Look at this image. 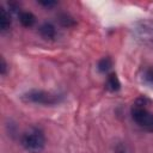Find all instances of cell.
<instances>
[{
	"instance_id": "1",
	"label": "cell",
	"mask_w": 153,
	"mask_h": 153,
	"mask_svg": "<svg viewBox=\"0 0 153 153\" xmlns=\"http://www.w3.org/2000/svg\"><path fill=\"white\" fill-rule=\"evenodd\" d=\"M20 98L25 103L41 104V105H56L62 102L63 96L43 90H30L23 93Z\"/></svg>"
},
{
	"instance_id": "2",
	"label": "cell",
	"mask_w": 153,
	"mask_h": 153,
	"mask_svg": "<svg viewBox=\"0 0 153 153\" xmlns=\"http://www.w3.org/2000/svg\"><path fill=\"white\" fill-rule=\"evenodd\" d=\"M22 146L30 153H41L45 146V136L38 128H32L22 136Z\"/></svg>"
},
{
	"instance_id": "3",
	"label": "cell",
	"mask_w": 153,
	"mask_h": 153,
	"mask_svg": "<svg viewBox=\"0 0 153 153\" xmlns=\"http://www.w3.org/2000/svg\"><path fill=\"white\" fill-rule=\"evenodd\" d=\"M131 118L146 131L153 133V114L141 103H136L131 108Z\"/></svg>"
},
{
	"instance_id": "4",
	"label": "cell",
	"mask_w": 153,
	"mask_h": 153,
	"mask_svg": "<svg viewBox=\"0 0 153 153\" xmlns=\"http://www.w3.org/2000/svg\"><path fill=\"white\" fill-rule=\"evenodd\" d=\"M135 36L142 43L153 45V19L140 20L134 27Z\"/></svg>"
},
{
	"instance_id": "5",
	"label": "cell",
	"mask_w": 153,
	"mask_h": 153,
	"mask_svg": "<svg viewBox=\"0 0 153 153\" xmlns=\"http://www.w3.org/2000/svg\"><path fill=\"white\" fill-rule=\"evenodd\" d=\"M38 31H39V35H41L43 38H45V39H54V38L56 37V27H55V25H54L53 23H50V22L43 23V24L39 26Z\"/></svg>"
},
{
	"instance_id": "6",
	"label": "cell",
	"mask_w": 153,
	"mask_h": 153,
	"mask_svg": "<svg viewBox=\"0 0 153 153\" xmlns=\"http://www.w3.org/2000/svg\"><path fill=\"white\" fill-rule=\"evenodd\" d=\"M18 17H19L20 24L23 26H25V27H30V26H32L36 23V17L33 16V13H31L29 11H22V12H19Z\"/></svg>"
},
{
	"instance_id": "7",
	"label": "cell",
	"mask_w": 153,
	"mask_h": 153,
	"mask_svg": "<svg viewBox=\"0 0 153 153\" xmlns=\"http://www.w3.org/2000/svg\"><path fill=\"white\" fill-rule=\"evenodd\" d=\"M11 26V16L5 7H0V29L2 32L7 31Z\"/></svg>"
},
{
	"instance_id": "8",
	"label": "cell",
	"mask_w": 153,
	"mask_h": 153,
	"mask_svg": "<svg viewBox=\"0 0 153 153\" xmlns=\"http://www.w3.org/2000/svg\"><path fill=\"white\" fill-rule=\"evenodd\" d=\"M106 87L110 91H118L121 87V82L115 73H111L106 79Z\"/></svg>"
},
{
	"instance_id": "9",
	"label": "cell",
	"mask_w": 153,
	"mask_h": 153,
	"mask_svg": "<svg viewBox=\"0 0 153 153\" xmlns=\"http://www.w3.org/2000/svg\"><path fill=\"white\" fill-rule=\"evenodd\" d=\"M111 67H112V61L110 57H103L102 60H99V62L97 65L98 71L102 73H106Z\"/></svg>"
},
{
	"instance_id": "10",
	"label": "cell",
	"mask_w": 153,
	"mask_h": 153,
	"mask_svg": "<svg viewBox=\"0 0 153 153\" xmlns=\"http://www.w3.org/2000/svg\"><path fill=\"white\" fill-rule=\"evenodd\" d=\"M59 22L63 25V26H71V25H74L75 24V20L67 13H62L59 16Z\"/></svg>"
},
{
	"instance_id": "11",
	"label": "cell",
	"mask_w": 153,
	"mask_h": 153,
	"mask_svg": "<svg viewBox=\"0 0 153 153\" xmlns=\"http://www.w3.org/2000/svg\"><path fill=\"white\" fill-rule=\"evenodd\" d=\"M142 78H143V80H145L146 82L153 85V67H149V68L145 69Z\"/></svg>"
},
{
	"instance_id": "12",
	"label": "cell",
	"mask_w": 153,
	"mask_h": 153,
	"mask_svg": "<svg viewBox=\"0 0 153 153\" xmlns=\"http://www.w3.org/2000/svg\"><path fill=\"white\" fill-rule=\"evenodd\" d=\"M115 153H130V149L128 148L126 143L121 142L115 147Z\"/></svg>"
},
{
	"instance_id": "13",
	"label": "cell",
	"mask_w": 153,
	"mask_h": 153,
	"mask_svg": "<svg viewBox=\"0 0 153 153\" xmlns=\"http://www.w3.org/2000/svg\"><path fill=\"white\" fill-rule=\"evenodd\" d=\"M38 4L39 5H42V6H44V7H53V6H55L56 5V1H51V0H41V1H38Z\"/></svg>"
},
{
	"instance_id": "14",
	"label": "cell",
	"mask_w": 153,
	"mask_h": 153,
	"mask_svg": "<svg viewBox=\"0 0 153 153\" xmlns=\"http://www.w3.org/2000/svg\"><path fill=\"white\" fill-rule=\"evenodd\" d=\"M6 71H7V65H6V62H5V59L1 57V67H0V72H1L2 75H5V74H6Z\"/></svg>"
}]
</instances>
